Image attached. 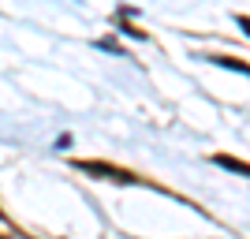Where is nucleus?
<instances>
[{
    "instance_id": "nucleus-1",
    "label": "nucleus",
    "mask_w": 250,
    "mask_h": 239,
    "mask_svg": "<svg viewBox=\"0 0 250 239\" xmlns=\"http://www.w3.org/2000/svg\"><path fill=\"white\" fill-rule=\"evenodd\" d=\"M75 168H83V172H90V176H97V179H116V183H124V187H131V183H142L135 172L116 168V165H104V161H75Z\"/></svg>"
},
{
    "instance_id": "nucleus-4",
    "label": "nucleus",
    "mask_w": 250,
    "mask_h": 239,
    "mask_svg": "<svg viewBox=\"0 0 250 239\" xmlns=\"http://www.w3.org/2000/svg\"><path fill=\"white\" fill-rule=\"evenodd\" d=\"M239 26H243V30L250 34V19H247V15H239Z\"/></svg>"
},
{
    "instance_id": "nucleus-2",
    "label": "nucleus",
    "mask_w": 250,
    "mask_h": 239,
    "mask_svg": "<svg viewBox=\"0 0 250 239\" xmlns=\"http://www.w3.org/2000/svg\"><path fill=\"white\" fill-rule=\"evenodd\" d=\"M213 161L224 165V168H231V172H239V176H250V165H247V161H235V157H228V153H217Z\"/></svg>"
},
{
    "instance_id": "nucleus-3",
    "label": "nucleus",
    "mask_w": 250,
    "mask_h": 239,
    "mask_svg": "<svg viewBox=\"0 0 250 239\" xmlns=\"http://www.w3.org/2000/svg\"><path fill=\"white\" fill-rule=\"evenodd\" d=\"M213 64H220V67H231V71H243V75H250V64H243V60H235V56H209Z\"/></svg>"
}]
</instances>
